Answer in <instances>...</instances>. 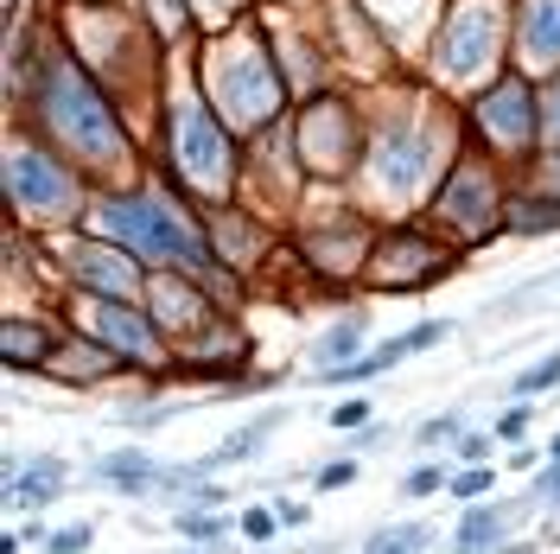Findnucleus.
<instances>
[{
  "instance_id": "20e7f679",
  "label": "nucleus",
  "mask_w": 560,
  "mask_h": 554,
  "mask_svg": "<svg viewBox=\"0 0 560 554\" xmlns=\"http://www.w3.org/2000/svg\"><path fill=\"white\" fill-rule=\"evenodd\" d=\"M173 140H178V166L198 178V185H223V178H230V147H223L217 122H210L198 103H178Z\"/></svg>"
},
{
  "instance_id": "7c9ffc66",
  "label": "nucleus",
  "mask_w": 560,
  "mask_h": 554,
  "mask_svg": "<svg viewBox=\"0 0 560 554\" xmlns=\"http://www.w3.org/2000/svg\"><path fill=\"white\" fill-rule=\"evenodd\" d=\"M433 485H440V472H415V478H408V497H427Z\"/></svg>"
},
{
  "instance_id": "4468645a",
  "label": "nucleus",
  "mask_w": 560,
  "mask_h": 554,
  "mask_svg": "<svg viewBox=\"0 0 560 554\" xmlns=\"http://www.w3.org/2000/svg\"><path fill=\"white\" fill-rule=\"evenodd\" d=\"M0 350H7V363H38V357H51V332L26 325V319H7L0 325Z\"/></svg>"
},
{
  "instance_id": "9d476101",
  "label": "nucleus",
  "mask_w": 560,
  "mask_h": 554,
  "mask_svg": "<svg viewBox=\"0 0 560 554\" xmlns=\"http://www.w3.org/2000/svg\"><path fill=\"white\" fill-rule=\"evenodd\" d=\"M58 485H65V459H38V465H26V472L7 478V504H13V510H38Z\"/></svg>"
},
{
  "instance_id": "4be33fe9",
  "label": "nucleus",
  "mask_w": 560,
  "mask_h": 554,
  "mask_svg": "<svg viewBox=\"0 0 560 554\" xmlns=\"http://www.w3.org/2000/svg\"><path fill=\"white\" fill-rule=\"evenodd\" d=\"M178 529L198 535V542H217V535H223V522L210 517V510H178Z\"/></svg>"
},
{
  "instance_id": "7ed1b4c3",
  "label": "nucleus",
  "mask_w": 560,
  "mask_h": 554,
  "mask_svg": "<svg viewBox=\"0 0 560 554\" xmlns=\"http://www.w3.org/2000/svg\"><path fill=\"white\" fill-rule=\"evenodd\" d=\"M7 198H13L20 210L58 217V210H70L77 185H70V173L58 166V160H45L38 147H13V153H7Z\"/></svg>"
},
{
  "instance_id": "f8f14e48",
  "label": "nucleus",
  "mask_w": 560,
  "mask_h": 554,
  "mask_svg": "<svg viewBox=\"0 0 560 554\" xmlns=\"http://www.w3.org/2000/svg\"><path fill=\"white\" fill-rule=\"evenodd\" d=\"M77 275L96 280V287L115 293V300H128V293H135V268H128V262H115L108 249H77Z\"/></svg>"
},
{
  "instance_id": "f3484780",
  "label": "nucleus",
  "mask_w": 560,
  "mask_h": 554,
  "mask_svg": "<svg viewBox=\"0 0 560 554\" xmlns=\"http://www.w3.org/2000/svg\"><path fill=\"white\" fill-rule=\"evenodd\" d=\"M433 542V529L427 522H408V529H383L376 542H370V554H420Z\"/></svg>"
},
{
  "instance_id": "1a4fd4ad",
  "label": "nucleus",
  "mask_w": 560,
  "mask_h": 554,
  "mask_svg": "<svg viewBox=\"0 0 560 554\" xmlns=\"http://www.w3.org/2000/svg\"><path fill=\"white\" fill-rule=\"evenodd\" d=\"M523 51L535 65L560 58V0H528L523 7Z\"/></svg>"
},
{
  "instance_id": "b1692460",
  "label": "nucleus",
  "mask_w": 560,
  "mask_h": 554,
  "mask_svg": "<svg viewBox=\"0 0 560 554\" xmlns=\"http://www.w3.org/2000/svg\"><path fill=\"white\" fill-rule=\"evenodd\" d=\"M77 549H90V529H83V522H77V529H58V535H51V554H77Z\"/></svg>"
},
{
  "instance_id": "412c9836",
  "label": "nucleus",
  "mask_w": 560,
  "mask_h": 554,
  "mask_svg": "<svg viewBox=\"0 0 560 554\" xmlns=\"http://www.w3.org/2000/svg\"><path fill=\"white\" fill-rule=\"evenodd\" d=\"M555 382H560V350H555V357H541L535 370H523V377H516V395H535V389H555Z\"/></svg>"
},
{
  "instance_id": "a211bd4d",
  "label": "nucleus",
  "mask_w": 560,
  "mask_h": 554,
  "mask_svg": "<svg viewBox=\"0 0 560 554\" xmlns=\"http://www.w3.org/2000/svg\"><path fill=\"white\" fill-rule=\"evenodd\" d=\"M338 115H345L338 103H313V108H306V122H313V128H325V122H338ZM313 153H318V166H338V160H345V153L331 147V135H318V147H313Z\"/></svg>"
},
{
  "instance_id": "9b49d317",
  "label": "nucleus",
  "mask_w": 560,
  "mask_h": 554,
  "mask_svg": "<svg viewBox=\"0 0 560 554\" xmlns=\"http://www.w3.org/2000/svg\"><path fill=\"white\" fill-rule=\"evenodd\" d=\"M96 332H103L108 345H121L128 357H153V332H147V319H135L128 307H103L96 312Z\"/></svg>"
},
{
  "instance_id": "0eeeda50",
  "label": "nucleus",
  "mask_w": 560,
  "mask_h": 554,
  "mask_svg": "<svg viewBox=\"0 0 560 554\" xmlns=\"http://www.w3.org/2000/svg\"><path fill=\"white\" fill-rule=\"evenodd\" d=\"M478 122H485V135L503 140L510 153L535 140V103H528V90L516 77H503V90H490L485 103H478Z\"/></svg>"
},
{
  "instance_id": "c756f323",
  "label": "nucleus",
  "mask_w": 560,
  "mask_h": 554,
  "mask_svg": "<svg viewBox=\"0 0 560 554\" xmlns=\"http://www.w3.org/2000/svg\"><path fill=\"white\" fill-rule=\"evenodd\" d=\"M548 140H555V153H560V90L548 96Z\"/></svg>"
},
{
  "instance_id": "f03ea898",
  "label": "nucleus",
  "mask_w": 560,
  "mask_h": 554,
  "mask_svg": "<svg viewBox=\"0 0 560 554\" xmlns=\"http://www.w3.org/2000/svg\"><path fill=\"white\" fill-rule=\"evenodd\" d=\"M103 230H108V236H121L128 255L205 268V243H198V236H191L166 205H153V198H115V205H103Z\"/></svg>"
},
{
  "instance_id": "423d86ee",
  "label": "nucleus",
  "mask_w": 560,
  "mask_h": 554,
  "mask_svg": "<svg viewBox=\"0 0 560 554\" xmlns=\"http://www.w3.org/2000/svg\"><path fill=\"white\" fill-rule=\"evenodd\" d=\"M490 38H497V13H490L485 0H471V7H458L453 26H446V45H440V70H478L490 58Z\"/></svg>"
},
{
  "instance_id": "a878e982",
  "label": "nucleus",
  "mask_w": 560,
  "mask_h": 554,
  "mask_svg": "<svg viewBox=\"0 0 560 554\" xmlns=\"http://www.w3.org/2000/svg\"><path fill=\"white\" fill-rule=\"evenodd\" d=\"M490 490V472H465V478H453V497H485Z\"/></svg>"
},
{
  "instance_id": "2f4dec72",
  "label": "nucleus",
  "mask_w": 560,
  "mask_h": 554,
  "mask_svg": "<svg viewBox=\"0 0 560 554\" xmlns=\"http://www.w3.org/2000/svg\"><path fill=\"white\" fill-rule=\"evenodd\" d=\"M523 408H510V415H503V427H497V434H503V440H516V434H523Z\"/></svg>"
},
{
  "instance_id": "5701e85b",
  "label": "nucleus",
  "mask_w": 560,
  "mask_h": 554,
  "mask_svg": "<svg viewBox=\"0 0 560 554\" xmlns=\"http://www.w3.org/2000/svg\"><path fill=\"white\" fill-rule=\"evenodd\" d=\"M440 440H465V420L440 415V420H427V427H420V447H440Z\"/></svg>"
},
{
  "instance_id": "6ab92c4d",
  "label": "nucleus",
  "mask_w": 560,
  "mask_h": 554,
  "mask_svg": "<svg viewBox=\"0 0 560 554\" xmlns=\"http://www.w3.org/2000/svg\"><path fill=\"white\" fill-rule=\"evenodd\" d=\"M490 535H503V517H490V510H478V517H465V522H458V542H465L471 554L485 549Z\"/></svg>"
},
{
  "instance_id": "ddd939ff",
  "label": "nucleus",
  "mask_w": 560,
  "mask_h": 554,
  "mask_svg": "<svg viewBox=\"0 0 560 554\" xmlns=\"http://www.w3.org/2000/svg\"><path fill=\"white\" fill-rule=\"evenodd\" d=\"M96 478H108V485H121V490H147V485H160L166 472L147 452H115V459H96Z\"/></svg>"
},
{
  "instance_id": "dca6fc26",
  "label": "nucleus",
  "mask_w": 560,
  "mask_h": 554,
  "mask_svg": "<svg viewBox=\"0 0 560 554\" xmlns=\"http://www.w3.org/2000/svg\"><path fill=\"white\" fill-rule=\"evenodd\" d=\"M357 345H363V312H350L345 325H331V332H325V345H318V377H331V370L357 363V357H350Z\"/></svg>"
},
{
  "instance_id": "2eb2a0df",
  "label": "nucleus",
  "mask_w": 560,
  "mask_h": 554,
  "mask_svg": "<svg viewBox=\"0 0 560 554\" xmlns=\"http://www.w3.org/2000/svg\"><path fill=\"white\" fill-rule=\"evenodd\" d=\"M420 166H427V147H420V140H388L383 153H376V173H383L388 185H401V192L420 178Z\"/></svg>"
},
{
  "instance_id": "72a5a7b5",
  "label": "nucleus",
  "mask_w": 560,
  "mask_h": 554,
  "mask_svg": "<svg viewBox=\"0 0 560 554\" xmlns=\"http://www.w3.org/2000/svg\"><path fill=\"white\" fill-rule=\"evenodd\" d=\"M555 465H560V434H555Z\"/></svg>"
},
{
  "instance_id": "393cba45",
  "label": "nucleus",
  "mask_w": 560,
  "mask_h": 554,
  "mask_svg": "<svg viewBox=\"0 0 560 554\" xmlns=\"http://www.w3.org/2000/svg\"><path fill=\"white\" fill-rule=\"evenodd\" d=\"M275 529H280L275 510H248V517H243V535H255V542H261V535H275Z\"/></svg>"
},
{
  "instance_id": "c85d7f7f",
  "label": "nucleus",
  "mask_w": 560,
  "mask_h": 554,
  "mask_svg": "<svg viewBox=\"0 0 560 554\" xmlns=\"http://www.w3.org/2000/svg\"><path fill=\"white\" fill-rule=\"evenodd\" d=\"M458 459H490V440L485 434H465V440H458Z\"/></svg>"
},
{
  "instance_id": "6e6552de",
  "label": "nucleus",
  "mask_w": 560,
  "mask_h": 554,
  "mask_svg": "<svg viewBox=\"0 0 560 554\" xmlns=\"http://www.w3.org/2000/svg\"><path fill=\"white\" fill-rule=\"evenodd\" d=\"M440 210H446L453 223H465V230H485L490 217H497V198H490V178H485V173H458L453 185H446V198H440Z\"/></svg>"
},
{
  "instance_id": "473e14b6",
  "label": "nucleus",
  "mask_w": 560,
  "mask_h": 554,
  "mask_svg": "<svg viewBox=\"0 0 560 554\" xmlns=\"http://www.w3.org/2000/svg\"><path fill=\"white\" fill-rule=\"evenodd\" d=\"M191 7H205V13H230L236 0H191Z\"/></svg>"
},
{
  "instance_id": "f257e3e1",
  "label": "nucleus",
  "mask_w": 560,
  "mask_h": 554,
  "mask_svg": "<svg viewBox=\"0 0 560 554\" xmlns=\"http://www.w3.org/2000/svg\"><path fill=\"white\" fill-rule=\"evenodd\" d=\"M38 96H45V122H51V135L77 147V153H90V160H108L115 147H121V128H115V115L108 103L77 77L70 65H51L45 70V83H38Z\"/></svg>"
},
{
  "instance_id": "39448f33",
  "label": "nucleus",
  "mask_w": 560,
  "mask_h": 554,
  "mask_svg": "<svg viewBox=\"0 0 560 554\" xmlns=\"http://www.w3.org/2000/svg\"><path fill=\"white\" fill-rule=\"evenodd\" d=\"M217 96L230 103V115L243 122V128H255V122H268L280 103V83H275V70L261 65H243V58H230V65L217 70Z\"/></svg>"
},
{
  "instance_id": "bb28decb",
  "label": "nucleus",
  "mask_w": 560,
  "mask_h": 554,
  "mask_svg": "<svg viewBox=\"0 0 560 554\" xmlns=\"http://www.w3.org/2000/svg\"><path fill=\"white\" fill-rule=\"evenodd\" d=\"M350 478H357V465H350V459H338V465H325V472H318V485H325V490L350 485Z\"/></svg>"
},
{
  "instance_id": "cd10ccee",
  "label": "nucleus",
  "mask_w": 560,
  "mask_h": 554,
  "mask_svg": "<svg viewBox=\"0 0 560 554\" xmlns=\"http://www.w3.org/2000/svg\"><path fill=\"white\" fill-rule=\"evenodd\" d=\"M363 415H370V402H338V408H331V427H357Z\"/></svg>"
},
{
  "instance_id": "aec40b11",
  "label": "nucleus",
  "mask_w": 560,
  "mask_h": 554,
  "mask_svg": "<svg viewBox=\"0 0 560 554\" xmlns=\"http://www.w3.org/2000/svg\"><path fill=\"white\" fill-rule=\"evenodd\" d=\"M503 223H516V230H555V223H560V205H516Z\"/></svg>"
}]
</instances>
